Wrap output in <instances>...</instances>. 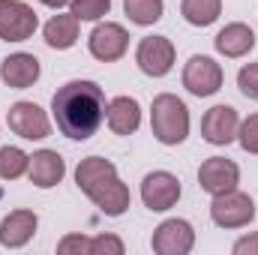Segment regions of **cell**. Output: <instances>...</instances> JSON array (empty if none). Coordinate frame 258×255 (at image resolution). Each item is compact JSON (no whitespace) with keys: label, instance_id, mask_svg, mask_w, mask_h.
I'll list each match as a JSON object with an SVG mask.
<instances>
[{"label":"cell","instance_id":"6da1fadb","mask_svg":"<svg viewBox=\"0 0 258 255\" xmlns=\"http://www.w3.org/2000/svg\"><path fill=\"white\" fill-rule=\"evenodd\" d=\"M105 93L96 81H69L51 99L57 129L72 141H87L96 135L105 123Z\"/></svg>","mask_w":258,"mask_h":255},{"label":"cell","instance_id":"7a4b0ae2","mask_svg":"<svg viewBox=\"0 0 258 255\" xmlns=\"http://www.w3.org/2000/svg\"><path fill=\"white\" fill-rule=\"evenodd\" d=\"M75 183L105 216H123L129 210V186L117 177L114 162L102 156H87L75 168Z\"/></svg>","mask_w":258,"mask_h":255},{"label":"cell","instance_id":"3957f363","mask_svg":"<svg viewBox=\"0 0 258 255\" xmlns=\"http://www.w3.org/2000/svg\"><path fill=\"white\" fill-rule=\"evenodd\" d=\"M150 126L156 141L162 144H183L186 135H189V108L183 99H177L174 93H159L153 99V108H150Z\"/></svg>","mask_w":258,"mask_h":255},{"label":"cell","instance_id":"277c9868","mask_svg":"<svg viewBox=\"0 0 258 255\" xmlns=\"http://www.w3.org/2000/svg\"><path fill=\"white\" fill-rule=\"evenodd\" d=\"M210 219L219 228H243L255 219V201L246 192L228 189L222 195H213L210 201Z\"/></svg>","mask_w":258,"mask_h":255},{"label":"cell","instance_id":"5b68a950","mask_svg":"<svg viewBox=\"0 0 258 255\" xmlns=\"http://www.w3.org/2000/svg\"><path fill=\"white\" fill-rule=\"evenodd\" d=\"M135 63L144 75L150 78H162L171 72L174 66V45L168 36H144L138 42V51H135Z\"/></svg>","mask_w":258,"mask_h":255},{"label":"cell","instance_id":"8992f818","mask_svg":"<svg viewBox=\"0 0 258 255\" xmlns=\"http://www.w3.org/2000/svg\"><path fill=\"white\" fill-rule=\"evenodd\" d=\"M36 12L21 0H0V39L24 42L36 30Z\"/></svg>","mask_w":258,"mask_h":255},{"label":"cell","instance_id":"52a82bcc","mask_svg":"<svg viewBox=\"0 0 258 255\" xmlns=\"http://www.w3.org/2000/svg\"><path fill=\"white\" fill-rule=\"evenodd\" d=\"M177 198H180V180L171 171H150L141 180V201L153 213L171 210L177 204Z\"/></svg>","mask_w":258,"mask_h":255},{"label":"cell","instance_id":"ba28073f","mask_svg":"<svg viewBox=\"0 0 258 255\" xmlns=\"http://www.w3.org/2000/svg\"><path fill=\"white\" fill-rule=\"evenodd\" d=\"M183 87L192 96H213L222 87V66L213 57L195 54V57H189V63L183 66Z\"/></svg>","mask_w":258,"mask_h":255},{"label":"cell","instance_id":"9c48e42d","mask_svg":"<svg viewBox=\"0 0 258 255\" xmlns=\"http://www.w3.org/2000/svg\"><path fill=\"white\" fill-rule=\"evenodd\" d=\"M90 54L102 63H111V60H120L129 48V33L123 24H114V21H105V24H96L93 33H90Z\"/></svg>","mask_w":258,"mask_h":255},{"label":"cell","instance_id":"30bf717a","mask_svg":"<svg viewBox=\"0 0 258 255\" xmlns=\"http://www.w3.org/2000/svg\"><path fill=\"white\" fill-rule=\"evenodd\" d=\"M6 123L15 135L27 138V141H39V138H48L51 123L45 117V111L36 105V102H15L6 114Z\"/></svg>","mask_w":258,"mask_h":255},{"label":"cell","instance_id":"8fae6325","mask_svg":"<svg viewBox=\"0 0 258 255\" xmlns=\"http://www.w3.org/2000/svg\"><path fill=\"white\" fill-rule=\"evenodd\" d=\"M198 183H201V189L210 192V195H222L228 189H237L240 168L231 159H225V156H210L198 168Z\"/></svg>","mask_w":258,"mask_h":255},{"label":"cell","instance_id":"7c38bea8","mask_svg":"<svg viewBox=\"0 0 258 255\" xmlns=\"http://www.w3.org/2000/svg\"><path fill=\"white\" fill-rule=\"evenodd\" d=\"M195 246V231L186 219H165L153 231V252L159 255H186Z\"/></svg>","mask_w":258,"mask_h":255},{"label":"cell","instance_id":"4fadbf2b","mask_svg":"<svg viewBox=\"0 0 258 255\" xmlns=\"http://www.w3.org/2000/svg\"><path fill=\"white\" fill-rule=\"evenodd\" d=\"M237 126H240V117L231 105H213L201 120V135H204V141L222 147L237 138Z\"/></svg>","mask_w":258,"mask_h":255},{"label":"cell","instance_id":"5bb4252c","mask_svg":"<svg viewBox=\"0 0 258 255\" xmlns=\"http://www.w3.org/2000/svg\"><path fill=\"white\" fill-rule=\"evenodd\" d=\"M27 174H30V183H33V186L51 189V186H57V183L63 180L66 162H63V156H60L57 150H36V153L30 156Z\"/></svg>","mask_w":258,"mask_h":255},{"label":"cell","instance_id":"9a60e30c","mask_svg":"<svg viewBox=\"0 0 258 255\" xmlns=\"http://www.w3.org/2000/svg\"><path fill=\"white\" fill-rule=\"evenodd\" d=\"M36 225H39V216L33 210H12L0 222V243L6 249H18V246H24L33 237Z\"/></svg>","mask_w":258,"mask_h":255},{"label":"cell","instance_id":"2e32d148","mask_svg":"<svg viewBox=\"0 0 258 255\" xmlns=\"http://www.w3.org/2000/svg\"><path fill=\"white\" fill-rule=\"evenodd\" d=\"M0 78H3L6 87L24 90V87L36 84V78H39V60H36L33 54H24V51L9 54V57L0 63Z\"/></svg>","mask_w":258,"mask_h":255},{"label":"cell","instance_id":"e0dca14e","mask_svg":"<svg viewBox=\"0 0 258 255\" xmlns=\"http://www.w3.org/2000/svg\"><path fill=\"white\" fill-rule=\"evenodd\" d=\"M105 120L114 135H132L141 123V105L132 96H114L105 108Z\"/></svg>","mask_w":258,"mask_h":255},{"label":"cell","instance_id":"ac0fdd59","mask_svg":"<svg viewBox=\"0 0 258 255\" xmlns=\"http://www.w3.org/2000/svg\"><path fill=\"white\" fill-rule=\"evenodd\" d=\"M213 45H216V51L225 54V57H243V54H249V51L255 48V33H252V27L234 21V24H225V27L216 33Z\"/></svg>","mask_w":258,"mask_h":255},{"label":"cell","instance_id":"d6986e66","mask_svg":"<svg viewBox=\"0 0 258 255\" xmlns=\"http://www.w3.org/2000/svg\"><path fill=\"white\" fill-rule=\"evenodd\" d=\"M42 33H45V42H48L51 48L66 51V48H72V45L78 42V18H75L72 12L54 15V18L42 27Z\"/></svg>","mask_w":258,"mask_h":255},{"label":"cell","instance_id":"ffe728a7","mask_svg":"<svg viewBox=\"0 0 258 255\" xmlns=\"http://www.w3.org/2000/svg\"><path fill=\"white\" fill-rule=\"evenodd\" d=\"M180 12L192 27H210L222 12V0H183Z\"/></svg>","mask_w":258,"mask_h":255},{"label":"cell","instance_id":"44dd1931","mask_svg":"<svg viewBox=\"0 0 258 255\" xmlns=\"http://www.w3.org/2000/svg\"><path fill=\"white\" fill-rule=\"evenodd\" d=\"M123 9H126L129 21L135 24H156L162 18L165 3L162 0H123Z\"/></svg>","mask_w":258,"mask_h":255},{"label":"cell","instance_id":"7402d4cb","mask_svg":"<svg viewBox=\"0 0 258 255\" xmlns=\"http://www.w3.org/2000/svg\"><path fill=\"white\" fill-rule=\"evenodd\" d=\"M30 168V156L21 147H0V177L15 180Z\"/></svg>","mask_w":258,"mask_h":255},{"label":"cell","instance_id":"603a6c76","mask_svg":"<svg viewBox=\"0 0 258 255\" xmlns=\"http://www.w3.org/2000/svg\"><path fill=\"white\" fill-rule=\"evenodd\" d=\"M69 3H72V15L78 21H99L111 9V0H69Z\"/></svg>","mask_w":258,"mask_h":255},{"label":"cell","instance_id":"cb8c5ba5","mask_svg":"<svg viewBox=\"0 0 258 255\" xmlns=\"http://www.w3.org/2000/svg\"><path fill=\"white\" fill-rule=\"evenodd\" d=\"M237 141L246 153H258V114H249L240 126H237Z\"/></svg>","mask_w":258,"mask_h":255},{"label":"cell","instance_id":"d4e9b609","mask_svg":"<svg viewBox=\"0 0 258 255\" xmlns=\"http://www.w3.org/2000/svg\"><path fill=\"white\" fill-rule=\"evenodd\" d=\"M237 87H240L243 96H249V99L258 102V63H246L237 72Z\"/></svg>","mask_w":258,"mask_h":255},{"label":"cell","instance_id":"484cf974","mask_svg":"<svg viewBox=\"0 0 258 255\" xmlns=\"http://www.w3.org/2000/svg\"><path fill=\"white\" fill-rule=\"evenodd\" d=\"M123 240L114 234H99L90 240V255H123Z\"/></svg>","mask_w":258,"mask_h":255},{"label":"cell","instance_id":"4316f807","mask_svg":"<svg viewBox=\"0 0 258 255\" xmlns=\"http://www.w3.org/2000/svg\"><path fill=\"white\" fill-rule=\"evenodd\" d=\"M60 255H90V240L84 234H66L63 240L57 243Z\"/></svg>","mask_w":258,"mask_h":255},{"label":"cell","instance_id":"83f0119b","mask_svg":"<svg viewBox=\"0 0 258 255\" xmlns=\"http://www.w3.org/2000/svg\"><path fill=\"white\" fill-rule=\"evenodd\" d=\"M234 255H258V231L249 237H240L234 243Z\"/></svg>","mask_w":258,"mask_h":255},{"label":"cell","instance_id":"f1b7e54d","mask_svg":"<svg viewBox=\"0 0 258 255\" xmlns=\"http://www.w3.org/2000/svg\"><path fill=\"white\" fill-rule=\"evenodd\" d=\"M42 6H51V9H60V6H66L69 0H39Z\"/></svg>","mask_w":258,"mask_h":255}]
</instances>
